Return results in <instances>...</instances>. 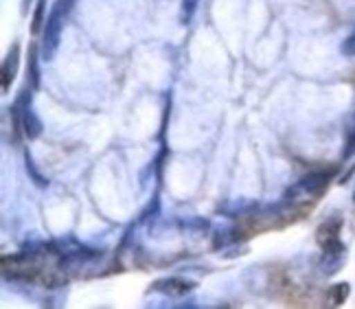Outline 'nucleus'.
<instances>
[{
    "mask_svg": "<svg viewBox=\"0 0 355 309\" xmlns=\"http://www.w3.org/2000/svg\"><path fill=\"white\" fill-rule=\"evenodd\" d=\"M329 184H331L329 171H311L285 191L283 204L294 209L296 204H303V202H316V200H320L327 193Z\"/></svg>",
    "mask_w": 355,
    "mask_h": 309,
    "instance_id": "obj_1",
    "label": "nucleus"
},
{
    "mask_svg": "<svg viewBox=\"0 0 355 309\" xmlns=\"http://www.w3.org/2000/svg\"><path fill=\"white\" fill-rule=\"evenodd\" d=\"M73 5H75V0H55V3L51 5V13H49L44 31H42V44H40L42 60L51 62L53 58H55V53L60 48L64 22L68 18V13L73 11Z\"/></svg>",
    "mask_w": 355,
    "mask_h": 309,
    "instance_id": "obj_2",
    "label": "nucleus"
},
{
    "mask_svg": "<svg viewBox=\"0 0 355 309\" xmlns=\"http://www.w3.org/2000/svg\"><path fill=\"white\" fill-rule=\"evenodd\" d=\"M196 290V283L182 276H165V279H156L152 285H149V292L154 294H162L167 299H184L187 294H191Z\"/></svg>",
    "mask_w": 355,
    "mask_h": 309,
    "instance_id": "obj_3",
    "label": "nucleus"
},
{
    "mask_svg": "<svg viewBox=\"0 0 355 309\" xmlns=\"http://www.w3.org/2000/svg\"><path fill=\"white\" fill-rule=\"evenodd\" d=\"M343 226H345V220L340 218V215H331V218H327L316 228V244H318V248L327 250V248H334L338 244H343V239H340Z\"/></svg>",
    "mask_w": 355,
    "mask_h": 309,
    "instance_id": "obj_4",
    "label": "nucleus"
},
{
    "mask_svg": "<svg viewBox=\"0 0 355 309\" xmlns=\"http://www.w3.org/2000/svg\"><path fill=\"white\" fill-rule=\"evenodd\" d=\"M345 263H347V246L338 244L334 248L322 250V257H320L318 267H320V272L324 276H334V274H338L340 270H343Z\"/></svg>",
    "mask_w": 355,
    "mask_h": 309,
    "instance_id": "obj_5",
    "label": "nucleus"
},
{
    "mask_svg": "<svg viewBox=\"0 0 355 309\" xmlns=\"http://www.w3.org/2000/svg\"><path fill=\"white\" fill-rule=\"evenodd\" d=\"M18 69H20V44L18 42H13L9 53L5 55L3 60V92L7 95L11 84L16 82V77H18Z\"/></svg>",
    "mask_w": 355,
    "mask_h": 309,
    "instance_id": "obj_6",
    "label": "nucleus"
},
{
    "mask_svg": "<svg viewBox=\"0 0 355 309\" xmlns=\"http://www.w3.org/2000/svg\"><path fill=\"white\" fill-rule=\"evenodd\" d=\"M237 239H239V233L235 226L220 224V226H215L211 233V246L213 250H226L228 246L237 244Z\"/></svg>",
    "mask_w": 355,
    "mask_h": 309,
    "instance_id": "obj_7",
    "label": "nucleus"
},
{
    "mask_svg": "<svg viewBox=\"0 0 355 309\" xmlns=\"http://www.w3.org/2000/svg\"><path fill=\"white\" fill-rule=\"evenodd\" d=\"M20 121H22V132H24V136L29 139V141H37L40 136H42V132H44V123H42V118L37 116L35 112V107L29 105L26 110L20 114Z\"/></svg>",
    "mask_w": 355,
    "mask_h": 309,
    "instance_id": "obj_8",
    "label": "nucleus"
},
{
    "mask_svg": "<svg viewBox=\"0 0 355 309\" xmlns=\"http://www.w3.org/2000/svg\"><path fill=\"white\" fill-rule=\"evenodd\" d=\"M40 60H42V53L35 44L29 46V58H26V84L33 90H40V82H42V75H40Z\"/></svg>",
    "mask_w": 355,
    "mask_h": 309,
    "instance_id": "obj_9",
    "label": "nucleus"
},
{
    "mask_svg": "<svg viewBox=\"0 0 355 309\" xmlns=\"http://www.w3.org/2000/svg\"><path fill=\"white\" fill-rule=\"evenodd\" d=\"M259 204L257 202H250V200H233V202H226L220 213H224V218H239V215H250L252 211H257Z\"/></svg>",
    "mask_w": 355,
    "mask_h": 309,
    "instance_id": "obj_10",
    "label": "nucleus"
},
{
    "mask_svg": "<svg viewBox=\"0 0 355 309\" xmlns=\"http://www.w3.org/2000/svg\"><path fill=\"white\" fill-rule=\"evenodd\" d=\"M24 171H26V176H29V180L35 186H40V189H46V186L51 184V180L44 176L42 171L37 169V165H35V160H33V156H31L29 150H24Z\"/></svg>",
    "mask_w": 355,
    "mask_h": 309,
    "instance_id": "obj_11",
    "label": "nucleus"
},
{
    "mask_svg": "<svg viewBox=\"0 0 355 309\" xmlns=\"http://www.w3.org/2000/svg\"><path fill=\"white\" fill-rule=\"evenodd\" d=\"M351 297V283H336L327 292V305L329 307H343L347 303V299Z\"/></svg>",
    "mask_w": 355,
    "mask_h": 309,
    "instance_id": "obj_12",
    "label": "nucleus"
},
{
    "mask_svg": "<svg viewBox=\"0 0 355 309\" xmlns=\"http://www.w3.org/2000/svg\"><path fill=\"white\" fill-rule=\"evenodd\" d=\"M46 5H49V0H37V3H35L33 18H31V33L33 35L44 31V24H46Z\"/></svg>",
    "mask_w": 355,
    "mask_h": 309,
    "instance_id": "obj_13",
    "label": "nucleus"
},
{
    "mask_svg": "<svg viewBox=\"0 0 355 309\" xmlns=\"http://www.w3.org/2000/svg\"><path fill=\"white\" fill-rule=\"evenodd\" d=\"M158 218H160V197H158V193H154L152 202L145 206V211L141 213V218L136 224H154Z\"/></svg>",
    "mask_w": 355,
    "mask_h": 309,
    "instance_id": "obj_14",
    "label": "nucleus"
},
{
    "mask_svg": "<svg viewBox=\"0 0 355 309\" xmlns=\"http://www.w3.org/2000/svg\"><path fill=\"white\" fill-rule=\"evenodd\" d=\"M178 224H180L182 231H189V233H204L211 228V222L204 218H187V220H180Z\"/></svg>",
    "mask_w": 355,
    "mask_h": 309,
    "instance_id": "obj_15",
    "label": "nucleus"
},
{
    "mask_svg": "<svg viewBox=\"0 0 355 309\" xmlns=\"http://www.w3.org/2000/svg\"><path fill=\"white\" fill-rule=\"evenodd\" d=\"M198 5H200V0H180V22L182 24H189L193 20Z\"/></svg>",
    "mask_w": 355,
    "mask_h": 309,
    "instance_id": "obj_16",
    "label": "nucleus"
},
{
    "mask_svg": "<svg viewBox=\"0 0 355 309\" xmlns=\"http://www.w3.org/2000/svg\"><path fill=\"white\" fill-rule=\"evenodd\" d=\"M355 156V118L349 123L347 127V136H345V150H343V158L349 160Z\"/></svg>",
    "mask_w": 355,
    "mask_h": 309,
    "instance_id": "obj_17",
    "label": "nucleus"
},
{
    "mask_svg": "<svg viewBox=\"0 0 355 309\" xmlns=\"http://www.w3.org/2000/svg\"><path fill=\"white\" fill-rule=\"evenodd\" d=\"M340 51H343L345 58H355V29L347 35V39L343 42V46H340Z\"/></svg>",
    "mask_w": 355,
    "mask_h": 309,
    "instance_id": "obj_18",
    "label": "nucleus"
},
{
    "mask_svg": "<svg viewBox=\"0 0 355 309\" xmlns=\"http://www.w3.org/2000/svg\"><path fill=\"white\" fill-rule=\"evenodd\" d=\"M33 3V0H22V7H20V11H22V16H26L29 13V5Z\"/></svg>",
    "mask_w": 355,
    "mask_h": 309,
    "instance_id": "obj_19",
    "label": "nucleus"
},
{
    "mask_svg": "<svg viewBox=\"0 0 355 309\" xmlns=\"http://www.w3.org/2000/svg\"><path fill=\"white\" fill-rule=\"evenodd\" d=\"M353 202H355V191H353Z\"/></svg>",
    "mask_w": 355,
    "mask_h": 309,
    "instance_id": "obj_20",
    "label": "nucleus"
}]
</instances>
